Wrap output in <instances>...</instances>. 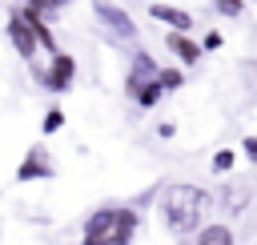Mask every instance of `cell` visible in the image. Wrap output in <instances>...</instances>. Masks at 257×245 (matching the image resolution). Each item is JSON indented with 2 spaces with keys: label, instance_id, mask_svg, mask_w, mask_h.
<instances>
[{
  "label": "cell",
  "instance_id": "17",
  "mask_svg": "<svg viewBox=\"0 0 257 245\" xmlns=\"http://www.w3.org/2000/svg\"><path fill=\"white\" fill-rule=\"evenodd\" d=\"M233 161H237V153H233V149H217L209 165H213V173H229V169H233Z\"/></svg>",
  "mask_w": 257,
  "mask_h": 245
},
{
  "label": "cell",
  "instance_id": "10",
  "mask_svg": "<svg viewBox=\"0 0 257 245\" xmlns=\"http://www.w3.org/2000/svg\"><path fill=\"white\" fill-rule=\"evenodd\" d=\"M165 48L181 60V64H197L201 56H205V48H201V40H193L189 32H165Z\"/></svg>",
  "mask_w": 257,
  "mask_h": 245
},
{
  "label": "cell",
  "instance_id": "13",
  "mask_svg": "<svg viewBox=\"0 0 257 245\" xmlns=\"http://www.w3.org/2000/svg\"><path fill=\"white\" fill-rule=\"evenodd\" d=\"M157 80H161L165 92H177V88L185 84V72H181L177 64H161V76H157Z\"/></svg>",
  "mask_w": 257,
  "mask_h": 245
},
{
  "label": "cell",
  "instance_id": "14",
  "mask_svg": "<svg viewBox=\"0 0 257 245\" xmlns=\"http://www.w3.org/2000/svg\"><path fill=\"white\" fill-rule=\"evenodd\" d=\"M60 129H64V108H60V104H52V108L40 116V133H44V137H52V133H60Z\"/></svg>",
  "mask_w": 257,
  "mask_h": 245
},
{
  "label": "cell",
  "instance_id": "4",
  "mask_svg": "<svg viewBox=\"0 0 257 245\" xmlns=\"http://www.w3.org/2000/svg\"><path fill=\"white\" fill-rule=\"evenodd\" d=\"M52 177H56V165H52V153H48L44 145H32V149L20 157V165H16V181H20V185L52 181Z\"/></svg>",
  "mask_w": 257,
  "mask_h": 245
},
{
  "label": "cell",
  "instance_id": "3",
  "mask_svg": "<svg viewBox=\"0 0 257 245\" xmlns=\"http://www.w3.org/2000/svg\"><path fill=\"white\" fill-rule=\"evenodd\" d=\"M92 16L108 28L112 40H120V44H137V20H133L116 0H92Z\"/></svg>",
  "mask_w": 257,
  "mask_h": 245
},
{
  "label": "cell",
  "instance_id": "12",
  "mask_svg": "<svg viewBox=\"0 0 257 245\" xmlns=\"http://www.w3.org/2000/svg\"><path fill=\"white\" fill-rule=\"evenodd\" d=\"M161 96H165V88H161V80H149V84H141L128 100L137 104V108H157L161 104Z\"/></svg>",
  "mask_w": 257,
  "mask_h": 245
},
{
  "label": "cell",
  "instance_id": "2",
  "mask_svg": "<svg viewBox=\"0 0 257 245\" xmlns=\"http://www.w3.org/2000/svg\"><path fill=\"white\" fill-rule=\"evenodd\" d=\"M137 229H141V209L137 205L108 201V205H96L84 217L80 245H133Z\"/></svg>",
  "mask_w": 257,
  "mask_h": 245
},
{
  "label": "cell",
  "instance_id": "21",
  "mask_svg": "<svg viewBox=\"0 0 257 245\" xmlns=\"http://www.w3.org/2000/svg\"><path fill=\"white\" fill-rule=\"evenodd\" d=\"M245 4H257V0H245Z\"/></svg>",
  "mask_w": 257,
  "mask_h": 245
},
{
  "label": "cell",
  "instance_id": "5",
  "mask_svg": "<svg viewBox=\"0 0 257 245\" xmlns=\"http://www.w3.org/2000/svg\"><path fill=\"white\" fill-rule=\"evenodd\" d=\"M72 80H76V56H72V52L48 56V68L40 72V84H44L48 92H68Z\"/></svg>",
  "mask_w": 257,
  "mask_h": 245
},
{
  "label": "cell",
  "instance_id": "1",
  "mask_svg": "<svg viewBox=\"0 0 257 245\" xmlns=\"http://www.w3.org/2000/svg\"><path fill=\"white\" fill-rule=\"evenodd\" d=\"M209 193L193 181H169L161 189V221L173 237H197L205 229Z\"/></svg>",
  "mask_w": 257,
  "mask_h": 245
},
{
  "label": "cell",
  "instance_id": "15",
  "mask_svg": "<svg viewBox=\"0 0 257 245\" xmlns=\"http://www.w3.org/2000/svg\"><path fill=\"white\" fill-rule=\"evenodd\" d=\"M213 12H221L225 20H237L245 12V0H213Z\"/></svg>",
  "mask_w": 257,
  "mask_h": 245
},
{
  "label": "cell",
  "instance_id": "11",
  "mask_svg": "<svg viewBox=\"0 0 257 245\" xmlns=\"http://www.w3.org/2000/svg\"><path fill=\"white\" fill-rule=\"evenodd\" d=\"M193 245H237V241H233V229H229L225 221H209V225L193 237Z\"/></svg>",
  "mask_w": 257,
  "mask_h": 245
},
{
  "label": "cell",
  "instance_id": "6",
  "mask_svg": "<svg viewBox=\"0 0 257 245\" xmlns=\"http://www.w3.org/2000/svg\"><path fill=\"white\" fill-rule=\"evenodd\" d=\"M4 32H8V44L20 52V60H28V64H36V52H40V44H36V32L28 28V20L12 8L8 12V24H4Z\"/></svg>",
  "mask_w": 257,
  "mask_h": 245
},
{
  "label": "cell",
  "instance_id": "18",
  "mask_svg": "<svg viewBox=\"0 0 257 245\" xmlns=\"http://www.w3.org/2000/svg\"><path fill=\"white\" fill-rule=\"evenodd\" d=\"M221 44H225V36H221V32H217V28H209V32H205V36H201V48H205V52H217V48H221Z\"/></svg>",
  "mask_w": 257,
  "mask_h": 245
},
{
  "label": "cell",
  "instance_id": "7",
  "mask_svg": "<svg viewBox=\"0 0 257 245\" xmlns=\"http://www.w3.org/2000/svg\"><path fill=\"white\" fill-rule=\"evenodd\" d=\"M157 76H161V64H157L145 48H137L133 60H128V72H124V92L133 96L141 84H149V80H157Z\"/></svg>",
  "mask_w": 257,
  "mask_h": 245
},
{
  "label": "cell",
  "instance_id": "20",
  "mask_svg": "<svg viewBox=\"0 0 257 245\" xmlns=\"http://www.w3.org/2000/svg\"><path fill=\"white\" fill-rule=\"evenodd\" d=\"M173 133H177V125H173V120H161V125H157V137H165V141H169Z\"/></svg>",
  "mask_w": 257,
  "mask_h": 245
},
{
  "label": "cell",
  "instance_id": "16",
  "mask_svg": "<svg viewBox=\"0 0 257 245\" xmlns=\"http://www.w3.org/2000/svg\"><path fill=\"white\" fill-rule=\"evenodd\" d=\"M24 4H28V8H36V12H44V16L52 20V16H56L60 8H68L72 0H24Z\"/></svg>",
  "mask_w": 257,
  "mask_h": 245
},
{
  "label": "cell",
  "instance_id": "9",
  "mask_svg": "<svg viewBox=\"0 0 257 245\" xmlns=\"http://www.w3.org/2000/svg\"><path fill=\"white\" fill-rule=\"evenodd\" d=\"M16 12H20V16L28 20V28L36 32V44H40L48 56H56V52H60V44H56V32L48 28V16H44V12H36V8H28V4H20Z\"/></svg>",
  "mask_w": 257,
  "mask_h": 245
},
{
  "label": "cell",
  "instance_id": "8",
  "mask_svg": "<svg viewBox=\"0 0 257 245\" xmlns=\"http://www.w3.org/2000/svg\"><path fill=\"white\" fill-rule=\"evenodd\" d=\"M149 16H153V20H161L169 32H189V36H193V16H189L185 8H177V4L153 0V4H149Z\"/></svg>",
  "mask_w": 257,
  "mask_h": 245
},
{
  "label": "cell",
  "instance_id": "19",
  "mask_svg": "<svg viewBox=\"0 0 257 245\" xmlns=\"http://www.w3.org/2000/svg\"><path fill=\"white\" fill-rule=\"evenodd\" d=\"M241 153H245L249 161H257V137H253V133H249V137L241 141Z\"/></svg>",
  "mask_w": 257,
  "mask_h": 245
}]
</instances>
